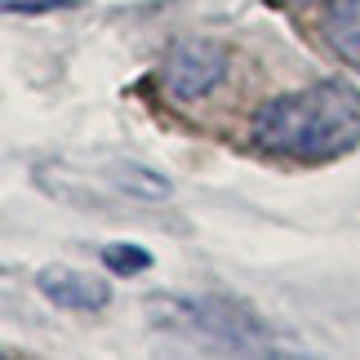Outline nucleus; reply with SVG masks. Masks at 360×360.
Masks as SVG:
<instances>
[{
	"label": "nucleus",
	"instance_id": "obj_1",
	"mask_svg": "<svg viewBox=\"0 0 360 360\" xmlns=\"http://www.w3.org/2000/svg\"><path fill=\"white\" fill-rule=\"evenodd\" d=\"M249 143L276 160L325 165L360 147V89L347 80H316V85L276 94L258 103L249 120Z\"/></svg>",
	"mask_w": 360,
	"mask_h": 360
},
{
	"label": "nucleus",
	"instance_id": "obj_2",
	"mask_svg": "<svg viewBox=\"0 0 360 360\" xmlns=\"http://www.w3.org/2000/svg\"><path fill=\"white\" fill-rule=\"evenodd\" d=\"M151 325L165 334H183L205 347L231 352V356H281L271 325L240 298H218V294H169V298H151Z\"/></svg>",
	"mask_w": 360,
	"mask_h": 360
},
{
	"label": "nucleus",
	"instance_id": "obj_3",
	"mask_svg": "<svg viewBox=\"0 0 360 360\" xmlns=\"http://www.w3.org/2000/svg\"><path fill=\"white\" fill-rule=\"evenodd\" d=\"M231 67V53L223 40H210V36H178L169 53L160 63V85L174 103H196L205 94H214L223 85Z\"/></svg>",
	"mask_w": 360,
	"mask_h": 360
},
{
	"label": "nucleus",
	"instance_id": "obj_4",
	"mask_svg": "<svg viewBox=\"0 0 360 360\" xmlns=\"http://www.w3.org/2000/svg\"><path fill=\"white\" fill-rule=\"evenodd\" d=\"M36 289L67 311H103L107 302H112V285H107L103 276L76 271V267H40Z\"/></svg>",
	"mask_w": 360,
	"mask_h": 360
},
{
	"label": "nucleus",
	"instance_id": "obj_5",
	"mask_svg": "<svg viewBox=\"0 0 360 360\" xmlns=\"http://www.w3.org/2000/svg\"><path fill=\"white\" fill-rule=\"evenodd\" d=\"M325 49L360 72V0H329L321 18Z\"/></svg>",
	"mask_w": 360,
	"mask_h": 360
},
{
	"label": "nucleus",
	"instance_id": "obj_6",
	"mask_svg": "<svg viewBox=\"0 0 360 360\" xmlns=\"http://www.w3.org/2000/svg\"><path fill=\"white\" fill-rule=\"evenodd\" d=\"M107 178H112V187L120 191V196L143 200V205H160V200L174 196L169 178H165L160 169H151V165H143V160H116V165H107Z\"/></svg>",
	"mask_w": 360,
	"mask_h": 360
},
{
	"label": "nucleus",
	"instance_id": "obj_7",
	"mask_svg": "<svg viewBox=\"0 0 360 360\" xmlns=\"http://www.w3.org/2000/svg\"><path fill=\"white\" fill-rule=\"evenodd\" d=\"M103 267H112L116 276H143L151 267V254L143 245L116 240V245H103Z\"/></svg>",
	"mask_w": 360,
	"mask_h": 360
},
{
	"label": "nucleus",
	"instance_id": "obj_8",
	"mask_svg": "<svg viewBox=\"0 0 360 360\" xmlns=\"http://www.w3.org/2000/svg\"><path fill=\"white\" fill-rule=\"evenodd\" d=\"M58 5H67V0H5L9 13H49V9H58Z\"/></svg>",
	"mask_w": 360,
	"mask_h": 360
}]
</instances>
